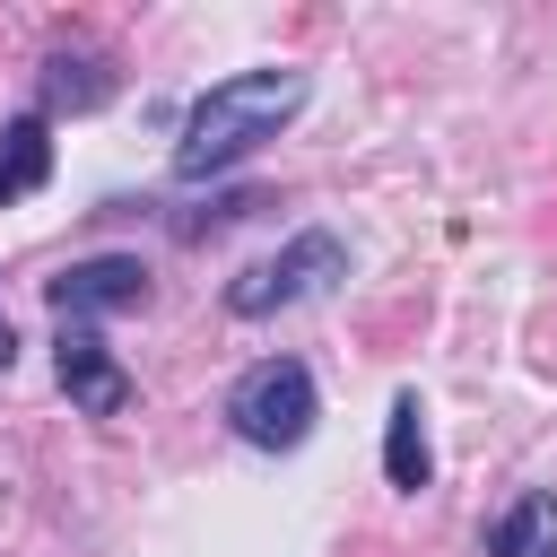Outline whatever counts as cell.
<instances>
[{"label":"cell","mask_w":557,"mask_h":557,"mask_svg":"<svg viewBox=\"0 0 557 557\" xmlns=\"http://www.w3.org/2000/svg\"><path fill=\"white\" fill-rule=\"evenodd\" d=\"M305 104V70H235L218 78L191 113H183V139H174V183H209L226 165H244L261 139H278Z\"/></svg>","instance_id":"obj_1"},{"label":"cell","mask_w":557,"mask_h":557,"mask_svg":"<svg viewBox=\"0 0 557 557\" xmlns=\"http://www.w3.org/2000/svg\"><path fill=\"white\" fill-rule=\"evenodd\" d=\"M322 418V392H313V366L305 357H261L235 374L226 392V426L252 444V453H296Z\"/></svg>","instance_id":"obj_2"},{"label":"cell","mask_w":557,"mask_h":557,"mask_svg":"<svg viewBox=\"0 0 557 557\" xmlns=\"http://www.w3.org/2000/svg\"><path fill=\"white\" fill-rule=\"evenodd\" d=\"M331 278H348V244H339L331 226H305L296 244H278L270 261H252L244 278H226V313H235V322H270V313L322 296Z\"/></svg>","instance_id":"obj_3"},{"label":"cell","mask_w":557,"mask_h":557,"mask_svg":"<svg viewBox=\"0 0 557 557\" xmlns=\"http://www.w3.org/2000/svg\"><path fill=\"white\" fill-rule=\"evenodd\" d=\"M52 313L61 322H96V313H139L148 305V270L131 252H96V261H70L61 278H44Z\"/></svg>","instance_id":"obj_4"},{"label":"cell","mask_w":557,"mask_h":557,"mask_svg":"<svg viewBox=\"0 0 557 557\" xmlns=\"http://www.w3.org/2000/svg\"><path fill=\"white\" fill-rule=\"evenodd\" d=\"M52 366H61V392H70L87 418H122V409H131V374H122V357L96 339V322H61Z\"/></svg>","instance_id":"obj_5"},{"label":"cell","mask_w":557,"mask_h":557,"mask_svg":"<svg viewBox=\"0 0 557 557\" xmlns=\"http://www.w3.org/2000/svg\"><path fill=\"white\" fill-rule=\"evenodd\" d=\"M44 183H52V122L44 113L0 122V209L26 200V191H44Z\"/></svg>","instance_id":"obj_6"},{"label":"cell","mask_w":557,"mask_h":557,"mask_svg":"<svg viewBox=\"0 0 557 557\" xmlns=\"http://www.w3.org/2000/svg\"><path fill=\"white\" fill-rule=\"evenodd\" d=\"M426 470H435V453H426V409H418V392H400L392 418H383V479H392L400 496H418Z\"/></svg>","instance_id":"obj_7"},{"label":"cell","mask_w":557,"mask_h":557,"mask_svg":"<svg viewBox=\"0 0 557 557\" xmlns=\"http://www.w3.org/2000/svg\"><path fill=\"white\" fill-rule=\"evenodd\" d=\"M487 557H557V496H513L487 522Z\"/></svg>","instance_id":"obj_8"},{"label":"cell","mask_w":557,"mask_h":557,"mask_svg":"<svg viewBox=\"0 0 557 557\" xmlns=\"http://www.w3.org/2000/svg\"><path fill=\"white\" fill-rule=\"evenodd\" d=\"M113 96V70L96 52H52L44 61V113H96Z\"/></svg>","instance_id":"obj_9"},{"label":"cell","mask_w":557,"mask_h":557,"mask_svg":"<svg viewBox=\"0 0 557 557\" xmlns=\"http://www.w3.org/2000/svg\"><path fill=\"white\" fill-rule=\"evenodd\" d=\"M9 357H17V339H9V313H0V374H9Z\"/></svg>","instance_id":"obj_10"}]
</instances>
